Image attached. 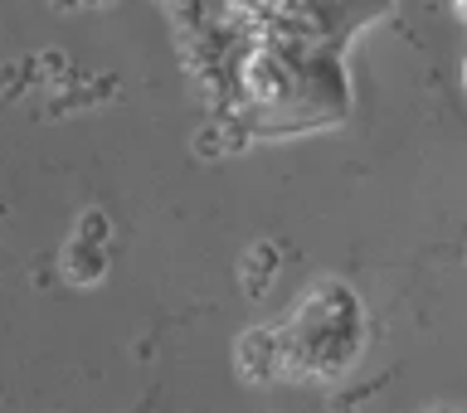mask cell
<instances>
[{"mask_svg": "<svg viewBox=\"0 0 467 413\" xmlns=\"http://www.w3.org/2000/svg\"><path fill=\"white\" fill-rule=\"evenodd\" d=\"M356 108L341 49L292 35H263L239 58L234 112L258 137H306L346 122Z\"/></svg>", "mask_w": 467, "mask_h": 413, "instance_id": "obj_1", "label": "cell"}, {"mask_svg": "<svg viewBox=\"0 0 467 413\" xmlns=\"http://www.w3.org/2000/svg\"><path fill=\"white\" fill-rule=\"evenodd\" d=\"M462 88H467V58H462Z\"/></svg>", "mask_w": 467, "mask_h": 413, "instance_id": "obj_5", "label": "cell"}, {"mask_svg": "<svg viewBox=\"0 0 467 413\" xmlns=\"http://www.w3.org/2000/svg\"><path fill=\"white\" fill-rule=\"evenodd\" d=\"M452 10H458V15H462V20H467V0H452Z\"/></svg>", "mask_w": 467, "mask_h": 413, "instance_id": "obj_4", "label": "cell"}, {"mask_svg": "<svg viewBox=\"0 0 467 413\" xmlns=\"http://www.w3.org/2000/svg\"><path fill=\"white\" fill-rule=\"evenodd\" d=\"M277 365L292 379L327 385L346 375L365 346V312L360 297L341 283H321L292 306V316L277 326Z\"/></svg>", "mask_w": 467, "mask_h": 413, "instance_id": "obj_2", "label": "cell"}, {"mask_svg": "<svg viewBox=\"0 0 467 413\" xmlns=\"http://www.w3.org/2000/svg\"><path fill=\"white\" fill-rule=\"evenodd\" d=\"M389 5L394 0H263L268 35L312 39V44H327V49H346Z\"/></svg>", "mask_w": 467, "mask_h": 413, "instance_id": "obj_3", "label": "cell"}]
</instances>
